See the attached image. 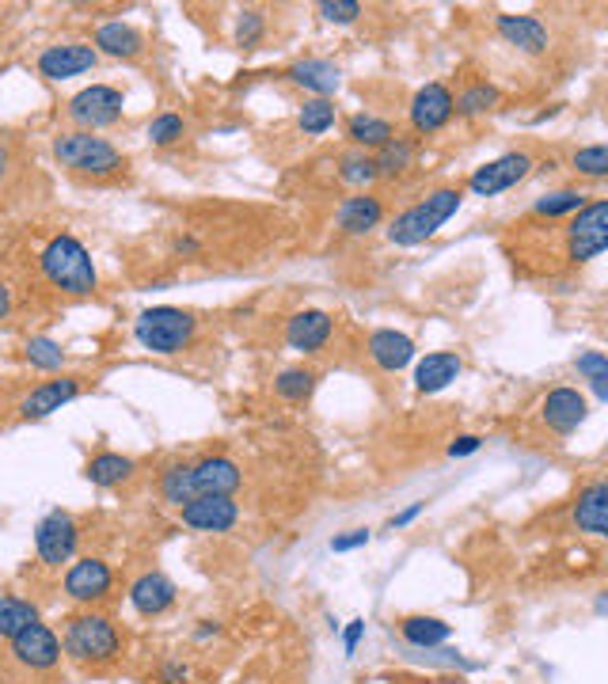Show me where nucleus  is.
Listing matches in <instances>:
<instances>
[{
	"label": "nucleus",
	"mask_w": 608,
	"mask_h": 684,
	"mask_svg": "<svg viewBox=\"0 0 608 684\" xmlns=\"http://www.w3.org/2000/svg\"><path fill=\"white\" fill-rule=\"evenodd\" d=\"M589 388L597 392V399H605V403H608V373H605V377H597V380H589Z\"/></svg>",
	"instance_id": "3c124183"
},
{
	"label": "nucleus",
	"mask_w": 608,
	"mask_h": 684,
	"mask_svg": "<svg viewBox=\"0 0 608 684\" xmlns=\"http://www.w3.org/2000/svg\"><path fill=\"white\" fill-rule=\"evenodd\" d=\"M84 392V377H54L42 380L38 388H31L27 396L19 399V415L23 418H46L61 411L69 399H76Z\"/></svg>",
	"instance_id": "2eb2a0df"
},
{
	"label": "nucleus",
	"mask_w": 608,
	"mask_h": 684,
	"mask_svg": "<svg viewBox=\"0 0 608 684\" xmlns=\"http://www.w3.org/2000/svg\"><path fill=\"white\" fill-rule=\"evenodd\" d=\"M183 133H187V122H183V114H175V111H164V114H156L149 122V141L152 145H175V141H183Z\"/></svg>",
	"instance_id": "ea45409f"
},
{
	"label": "nucleus",
	"mask_w": 608,
	"mask_h": 684,
	"mask_svg": "<svg viewBox=\"0 0 608 684\" xmlns=\"http://www.w3.org/2000/svg\"><path fill=\"white\" fill-rule=\"evenodd\" d=\"M198 251V240L194 236H183V240H175V255H194Z\"/></svg>",
	"instance_id": "8fccbe9b"
},
{
	"label": "nucleus",
	"mask_w": 608,
	"mask_h": 684,
	"mask_svg": "<svg viewBox=\"0 0 608 684\" xmlns=\"http://www.w3.org/2000/svg\"><path fill=\"white\" fill-rule=\"evenodd\" d=\"M460 369H464V361H460L456 350H434L415 365V388L422 396H434V392L449 388L460 377Z\"/></svg>",
	"instance_id": "4be33fe9"
},
{
	"label": "nucleus",
	"mask_w": 608,
	"mask_h": 684,
	"mask_svg": "<svg viewBox=\"0 0 608 684\" xmlns=\"http://www.w3.org/2000/svg\"><path fill=\"white\" fill-rule=\"evenodd\" d=\"M122 107H126V99L118 88L111 84H92V88H84V92H76L69 99V118H73L80 130H107L114 126L118 118H122Z\"/></svg>",
	"instance_id": "0eeeda50"
},
{
	"label": "nucleus",
	"mask_w": 608,
	"mask_h": 684,
	"mask_svg": "<svg viewBox=\"0 0 608 684\" xmlns=\"http://www.w3.org/2000/svg\"><path fill=\"white\" fill-rule=\"evenodd\" d=\"M369 358L377 361L384 373H399L415 361V342L407 339L403 331H392V327H380L369 335Z\"/></svg>",
	"instance_id": "b1692460"
},
{
	"label": "nucleus",
	"mask_w": 608,
	"mask_h": 684,
	"mask_svg": "<svg viewBox=\"0 0 608 684\" xmlns=\"http://www.w3.org/2000/svg\"><path fill=\"white\" fill-rule=\"evenodd\" d=\"M190 483H194V498H202V494L232 498L240 491L244 475H240V464L228 456H202L198 464H190Z\"/></svg>",
	"instance_id": "f8f14e48"
},
{
	"label": "nucleus",
	"mask_w": 608,
	"mask_h": 684,
	"mask_svg": "<svg viewBox=\"0 0 608 684\" xmlns=\"http://www.w3.org/2000/svg\"><path fill=\"white\" fill-rule=\"evenodd\" d=\"M361 635H365V620H350V627L342 631V650H346V658H350V654L358 650Z\"/></svg>",
	"instance_id": "49530a36"
},
{
	"label": "nucleus",
	"mask_w": 608,
	"mask_h": 684,
	"mask_svg": "<svg viewBox=\"0 0 608 684\" xmlns=\"http://www.w3.org/2000/svg\"><path fill=\"white\" fill-rule=\"evenodd\" d=\"M399 635L411 646H441L453 635V627L445 624V620H434V616H407L399 624Z\"/></svg>",
	"instance_id": "7c9ffc66"
},
{
	"label": "nucleus",
	"mask_w": 608,
	"mask_h": 684,
	"mask_svg": "<svg viewBox=\"0 0 608 684\" xmlns=\"http://www.w3.org/2000/svg\"><path fill=\"white\" fill-rule=\"evenodd\" d=\"M589 415V403L578 388H551L540 403V422L555 434H574Z\"/></svg>",
	"instance_id": "4468645a"
},
{
	"label": "nucleus",
	"mask_w": 608,
	"mask_h": 684,
	"mask_svg": "<svg viewBox=\"0 0 608 684\" xmlns=\"http://www.w3.org/2000/svg\"><path fill=\"white\" fill-rule=\"evenodd\" d=\"M0 407H4V399H0Z\"/></svg>",
	"instance_id": "4d7b16f0"
},
{
	"label": "nucleus",
	"mask_w": 608,
	"mask_h": 684,
	"mask_svg": "<svg viewBox=\"0 0 608 684\" xmlns=\"http://www.w3.org/2000/svg\"><path fill=\"white\" fill-rule=\"evenodd\" d=\"M38 266H42L46 282L61 289V293H69V297H88L99 285V274H95L88 247L80 244L76 236H69V232H61V236H54L50 244L42 247Z\"/></svg>",
	"instance_id": "f257e3e1"
},
{
	"label": "nucleus",
	"mask_w": 608,
	"mask_h": 684,
	"mask_svg": "<svg viewBox=\"0 0 608 684\" xmlns=\"http://www.w3.org/2000/svg\"><path fill=\"white\" fill-rule=\"evenodd\" d=\"M31 624H38V605L4 593V597H0V635H4V639H16L19 631H27Z\"/></svg>",
	"instance_id": "c756f323"
},
{
	"label": "nucleus",
	"mask_w": 608,
	"mask_h": 684,
	"mask_svg": "<svg viewBox=\"0 0 608 684\" xmlns=\"http://www.w3.org/2000/svg\"><path fill=\"white\" fill-rule=\"evenodd\" d=\"M377 156V175H388V179H399L403 171L415 164L418 156V141L415 137H403V133H396L388 145L380 152H373Z\"/></svg>",
	"instance_id": "cd10ccee"
},
{
	"label": "nucleus",
	"mask_w": 608,
	"mask_h": 684,
	"mask_svg": "<svg viewBox=\"0 0 608 684\" xmlns=\"http://www.w3.org/2000/svg\"><path fill=\"white\" fill-rule=\"evenodd\" d=\"M479 445H483V437H475V434H460L453 441V445H449V456H472V453H479Z\"/></svg>",
	"instance_id": "a18cd8bd"
},
{
	"label": "nucleus",
	"mask_w": 608,
	"mask_h": 684,
	"mask_svg": "<svg viewBox=\"0 0 608 684\" xmlns=\"http://www.w3.org/2000/svg\"><path fill=\"white\" fill-rule=\"evenodd\" d=\"M95 46L103 50V54L111 57H141V50H145V35L137 31V27H130V23H122V19H114V23H103L99 31H95Z\"/></svg>",
	"instance_id": "bb28decb"
},
{
	"label": "nucleus",
	"mask_w": 608,
	"mask_h": 684,
	"mask_svg": "<svg viewBox=\"0 0 608 684\" xmlns=\"http://www.w3.org/2000/svg\"><path fill=\"white\" fill-rule=\"evenodd\" d=\"M194 327L198 320L183 312V308H171V304H160V308H145L137 323H133V335L137 342L152 350V354H179L190 339H194Z\"/></svg>",
	"instance_id": "20e7f679"
},
{
	"label": "nucleus",
	"mask_w": 608,
	"mask_h": 684,
	"mask_svg": "<svg viewBox=\"0 0 608 684\" xmlns=\"http://www.w3.org/2000/svg\"><path fill=\"white\" fill-rule=\"evenodd\" d=\"M65 654H73L76 662H107L118 654V631L107 616H95V612H84V616H73L65 624Z\"/></svg>",
	"instance_id": "423d86ee"
},
{
	"label": "nucleus",
	"mask_w": 608,
	"mask_h": 684,
	"mask_svg": "<svg viewBox=\"0 0 608 684\" xmlns=\"http://www.w3.org/2000/svg\"><path fill=\"white\" fill-rule=\"evenodd\" d=\"M160 498L175 506V510H183L190 498H194V483H190V464H168L164 472H160Z\"/></svg>",
	"instance_id": "2f4dec72"
},
{
	"label": "nucleus",
	"mask_w": 608,
	"mask_h": 684,
	"mask_svg": "<svg viewBox=\"0 0 608 684\" xmlns=\"http://www.w3.org/2000/svg\"><path fill=\"white\" fill-rule=\"evenodd\" d=\"M331 331H335V320L320 312V308H304L293 320L285 323V342L301 354H320L323 346L331 342Z\"/></svg>",
	"instance_id": "6ab92c4d"
},
{
	"label": "nucleus",
	"mask_w": 608,
	"mask_h": 684,
	"mask_svg": "<svg viewBox=\"0 0 608 684\" xmlns=\"http://www.w3.org/2000/svg\"><path fill=\"white\" fill-rule=\"evenodd\" d=\"M449 684H464V681H449Z\"/></svg>",
	"instance_id": "6e6d98bb"
},
{
	"label": "nucleus",
	"mask_w": 608,
	"mask_h": 684,
	"mask_svg": "<svg viewBox=\"0 0 608 684\" xmlns=\"http://www.w3.org/2000/svg\"><path fill=\"white\" fill-rule=\"evenodd\" d=\"M297 126L304 137H320L335 126V103L331 99H304L301 114H297Z\"/></svg>",
	"instance_id": "72a5a7b5"
},
{
	"label": "nucleus",
	"mask_w": 608,
	"mask_h": 684,
	"mask_svg": "<svg viewBox=\"0 0 608 684\" xmlns=\"http://www.w3.org/2000/svg\"><path fill=\"white\" fill-rule=\"evenodd\" d=\"M8 308H12V293H8V285L0 282V320L8 316Z\"/></svg>",
	"instance_id": "603ef678"
},
{
	"label": "nucleus",
	"mask_w": 608,
	"mask_h": 684,
	"mask_svg": "<svg viewBox=\"0 0 608 684\" xmlns=\"http://www.w3.org/2000/svg\"><path fill=\"white\" fill-rule=\"evenodd\" d=\"M422 510H426V502H415V506H407L403 513H396V517H392V529H407V525H411V521H415Z\"/></svg>",
	"instance_id": "de8ad7c7"
},
{
	"label": "nucleus",
	"mask_w": 608,
	"mask_h": 684,
	"mask_svg": "<svg viewBox=\"0 0 608 684\" xmlns=\"http://www.w3.org/2000/svg\"><path fill=\"white\" fill-rule=\"evenodd\" d=\"M130 605L141 612V616H160L175 605V582L160 570H149L141 574L137 582L130 586Z\"/></svg>",
	"instance_id": "5701e85b"
},
{
	"label": "nucleus",
	"mask_w": 608,
	"mask_h": 684,
	"mask_svg": "<svg viewBox=\"0 0 608 684\" xmlns=\"http://www.w3.org/2000/svg\"><path fill=\"white\" fill-rule=\"evenodd\" d=\"M111 582V567L103 559H95V555H84V559H76L73 567L65 570V593L73 601H84V605L88 601H103L111 593Z\"/></svg>",
	"instance_id": "dca6fc26"
},
{
	"label": "nucleus",
	"mask_w": 608,
	"mask_h": 684,
	"mask_svg": "<svg viewBox=\"0 0 608 684\" xmlns=\"http://www.w3.org/2000/svg\"><path fill=\"white\" fill-rule=\"evenodd\" d=\"M491 107H498V88H491V84H472V88H464L456 95V114L460 118H479Z\"/></svg>",
	"instance_id": "e433bc0d"
},
{
	"label": "nucleus",
	"mask_w": 608,
	"mask_h": 684,
	"mask_svg": "<svg viewBox=\"0 0 608 684\" xmlns=\"http://www.w3.org/2000/svg\"><path fill=\"white\" fill-rule=\"evenodd\" d=\"M160 677H164V684H183V681H187V665L168 662V665H164V673H160Z\"/></svg>",
	"instance_id": "09e8293b"
},
{
	"label": "nucleus",
	"mask_w": 608,
	"mask_h": 684,
	"mask_svg": "<svg viewBox=\"0 0 608 684\" xmlns=\"http://www.w3.org/2000/svg\"><path fill=\"white\" fill-rule=\"evenodd\" d=\"M460 202H464L460 187L430 190L426 198H418L415 206H407L403 213H399V217H392V221H388V240H392L396 247L426 244L437 228L445 225L456 209H460Z\"/></svg>",
	"instance_id": "f03ea898"
},
{
	"label": "nucleus",
	"mask_w": 608,
	"mask_h": 684,
	"mask_svg": "<svg viewBox=\"0 0 608 684\" xmlns=\"http://www.w3.org/2000/svg\"><path fill=\"white\" fill-rule=\"evenodd\" d=\"M183 525L198 532H228L236 529L240 521V506L232 498H221V494H202V498H190L187 506L179 510Z\"/></svg>",
	"instance_id": "9b49d317"
},
{
	"label": "nucleus",
	"mask_w": 608,
	"mask_h": 684,
	"mask_svg": "<svg viewBox=\"0 0 608 684\" xmlns=\"http://www.w3.org/2000/svg\"><path fill=\"white\" fill-rule=\"evenodd\" d=\"M335 221H339L346 236H365V232H373L384 221V202H380L377 194H369V190H358V194L342 198Z\"/></svg>",
	"instance_id": "aec40b11"
},
{
	"label": "nucleus",
	"mask_w": 608,
	"mask_h": 684,
	"mask_svg": "<svg viewBox=\"0 0 608 684\" xmlns=\"http://www.w3.org/2000/svg\"><path fill=\"white\" fill-rule=\"evenodd\" d=\"M346 137H350V145H354V149L380 152L392 137H396V126H392L388 118H380V114L358 111V114H350V118H346Z\"/></svg>",
	"instance_id": "a878e982"
},
{
	"label": "nucleus",
	"mask_w": 608,
	"mask_h": 684,
	"mask_svg": "<svg viewBox=\"0 0 608 684\" xmlns=\"http://www.w3.org/2000/svg\"><path fill=\"white\" fill-rule=\"evenodd\" d=\"M494 27H498V35L506 38L510 46L525 50V54H544L551 42L548 27H544L536 16H498L494 19Z\"/></svg>",
	"instance_id": "393cba45"
},
{
	"label": "nucleus",
	"mask_w": 608,
	"mask_h": 684,
	"mask_svg": "<svg viewBox=\"0 0 608 684\" xmlns=\"http://www.w3.org/2000/svg\"><path fill=\"white\" fill-rule=\"evenodd\" d=\"M221 627L213 624V620H202V627H198V639H209V635H217Z\"/></svg>",
	"instance_id": "864d4df0"
},
{
	"label": "nucleus",
	"mask_w": 608,
	"mask_h": 684,
	"mask_svg": "<svg viewBox=\"0 0 608 684\" xmlns=\"http://www.w3.org/2000/svg\"><path fill=\"white\" fill-rule=\"evenodd\" d=\"M316 12H320V19H327V23H339V27H346V23H358V19L365 16V8H361L358 0H320V4H316Z\"/></svg>",
	"instance_id": "a19ab883"
},
{
	"label": "nucleus",
	"mask_w": 608,
	"mask_h": 684,
	"mask_svg": "<svg viewBox=\"0 0 608 684\" xmlns=\"http://www.w3.org/2000/svg\"><path fill=\"white\" fill-rule=\"evenodd\" d=\"M84 475H88L92 487H118V483H126L133 475V460L122 453H99L88 460Z\"/></svg>",
	"instance_id": "c85d7f7f"
},
{
	"label": "nucleus",
	"mask_w": 608,
	"mask_h": 684,
	"mask_svg": "<svg viewBox=\"0 0 608 684\" xmlns=\"http://www.w3.org/2000/svg\"><path fill=\"white\" fill-rule=\"evenodd\" d=\"M54 156L61 168L76 171V175H92V179H107L126 168V156L114 149L107 137H95L88 130L57 133Z\"/></svg>",
	"instance_id": "7ed1b4c3"
},
{
	"label": "nucleus",
	"mask_w": 608,
	"mask_h": 684,
	"mask_svg": "<svg viewBox=\"0 0 608 684\" xmlns=\"http://www.w3.org/2000/svg\"><path fill=\"white\" fill-rule=\"evenodd\" d=\"M99 65V50L84 46V42H65V46H46L38 54V73L46 80H69Z\"/></svg>",
	"instance_id": "ddd939ff"
},
{
	"label": "nucleus",
	"mask_w": 608,
	"mask_h": 684,
	"mask_svg": "<svg viewBox=\"0 0 608 684\" xmlns=\"http://www.w3.org/2000/svg\"><path fill=\"white\" fill-rule=\"evenodd\" d=\"M532 171V156L529 152H502V156H494L487 160L483 168L472 171V179H468V187L472 194L479 198H494V194H502V190H513L521 179H529Z\"/></svg>",
	"instance_id": "6e6552de"
},
{
	"label": "nucleus",
	"mask_w": 608,
	"mask_h": 684,
	"mask_svg": "<svg viewBox=\"0 0 608 684\" xmlns=\"http://www.w3.org/2000/svg\"><path fill=\"white\" fill-rule=\"evenodd\" d=\"M586 206V194L582 190H555V194H548V198H540L536 206H532V213L536 217H567V213H578V209Z\"/></svg>",
	"instance_id": "4c0bfd02"
},
{
	"label": "nucleus",
	"mask_w": 608,
	"mask_h": 684,
	"mask_svg": "<svg viewBox=\"0 0 608 684\" xmlns=\"http://www.w3.org/2000/svg\"><path fill=\"white\" fill-rule=\"evenodd\" d=\"M23 358L31 361L35 369H61L65 365V350H61V342L46 339V335H35V339H27V346H23Z\"/></svg>",
	"instance_id": "58836bf2"
},
{
	"label": "nucleus",
	"mask_w": 608,
	"mask_h": 684,
	"mask_svg": "<svg viewBox=\"0 0 608 684\" xmlns=\"http://www.w3.org/2000/svg\"><path fill=\"white\" fill-rule=\"evenodd\" d=\"M407 114H411V130L422 133V137H430V133L449 126V118L456 114V99L441 80H434V84L418 88L415 99H411V111Z\"/></svg>",
	"instance_id": "9d476101"
},
{
	"label": "nucleus",
	"mask_w": 608,
	"mask_h": 684,
	"mask_svg": "<svg viewBox=\"0 0 608 684\" xmlns=\"http://www.w3.org/2000/svg\"><path fill=\"white\" fill-rule=\"evenodd\" d=\"M285 76L293 80V84H301L304 92H312V99H327V95L339 92L342 84V73L339 65H331V61H323V57H304V61H293Z\"/></svg>",
	"instance_id": "412c9836"
},
{
	"label": "nucleus",
	"mask_w": 608,
	"mask_h": 684,
	"mask_svg": "<svg viewBox=\"0 0 608 684\" xmlns=\"http://www.w3.org/2000/svg\"><path fill=\"white\" fill-rule=\"evenodd\" d=\"M570 171L582 179H608V145H586L570 152Z\"/></svg>",
	"instance_id": "c9c22d12"
},
{
	"label": "nucleus",
	"mask_w": 608,
	"mask_h": 684,
	"mask_svg": "<svg viewBox=\"0 0 608 684\" xmlns=\"http://www.w3.org/2000/svg\"><path fill=\"white\" fill-rule=\"evenodd\" d=\"M339 179L350 187H369L377 179V156L365 149H350L339 156Z\"/></svg>",
	"instance_id": "473e14b6"
},
{
	"label": "nucleus",
	"mask_w": 608,
	"mask_h": 684,
	"mask_svg": "<svg viewBox=\"0 0 608 684\" xmlns=\"http://www.w3.org/2000/svg\"><path fill=\"white\" fill-rule=\"evenodd\" d=\"M4 171H8V149L0 145V179H4Z\"/></svg>",
	"instance_id": "5fc2aeb1"
},
{
	"label": "nucleus",
	"mask_w": 608,
	"mask_h": 684,
	"mask_svg": "<svg viewBox=\"0 0 608 684\" xmlns=\"http://www.w3.org/2000/svg\"><path fill=\"white\" fill-rule=\"evenodd\" d=\"M563 240H567V259L574 266L589 263L601 251H608V198H597V202L578 209L567 221Z\"/></svg>",
	"instance_id": "39448f33"
},
{
	"label": "nucleus",
	"mask_w": 608,
	"mask_h": 684,
	"mask_svg": "<svg viewBox=\"0 0 608 684\" xmlns=\"http://www.w3.org/2000/svg\"><path fill=\"white\" fill-rule=\"evenodd\" d=\"M369 544V529H354V532H346V536H335L331 540V551H354V548H365Z\"/></svg>",
	"instance_id": "c03bdc74"
},
{
	"label": "nucleus",
	"mask_w": 608,
	"mask_h": 684,
	"mask_svg": "<svg viewBox=\"0 0 608 684\" xmlns=\"http://www.w3.org/2000/svg\"><path fill=\"white\" fill-rule=\"evenodd\" d=\"M76 540H80L76 521L65 510L46 513V517L35 525V548H38V559H42L46 567H61V563H69V559H73V551H76Z\"/></svg>",
	"instance_id": "1a4fd4ad"
},
{
	"label": "nucleus",
	"mask_w": 608,
	"mask_h": 684,
	"mask_svg": "<svg viewBox=\"0 0 608 684\" xmlns=\"http://www.w3.org/2000/svg\"><path fill=\"white\" fill-rule=\"evenodd\" d=\"M12 654L27 669H54L57 658H61V639L46 624H31L12 639Z\"/></svg>",
	"instance_id": "f3484780"
},
{
	"label": "nucleus",
	"mask_w": 608,
	"mask_h": 684,
	"mask_svg": "<svg viewBox=\"0 0 608 684\" xmlns=\"http://www.w3.org/2000/svg\"><path fill=\"white\" fill-rule=\"evenodd\" d=\"M274 392L289 403H304V399L316 392V373L312 369H282L274 380Z\"/></svg>",
	"instance_id": "f704fd0d"
},
{
	"label": "nucleus",
	"mask_w": 608,
	"mask_h": 684,
	"mask_svg": "<svg viewBox=\"0 0 608 684\" xmlns=\"http://www.w3.org/2000/svg\"><path fill=\"white\" fill-rule=\"evenodd\" d=\"M574 529L586 532V536H605L608 540V479L586 483L578 498H574V510H570Z\"/></svg>",
	"instance_id": "a211bd4d"
},
{
	"label": "nucleus",
	"mask_w": 608,
	"mask_h": 684,
	"mask_svg": "<svg viewBox=\"0 0 608 684\" xmlns=\"http://www.w3.org/2000/svg\"><path fill=\"white\" fill-rule=\"evenodd\" d=\"M574 369H578V373H582L586 380L605 377V373H608V354H601V350H586V354H578Z\"/></svg>",
	"instance_id": "37998d69"
},
{
	"label": "nucleus",
	"mask_w": 608,
	"mask_h": 684,
	"mask_svg": "<svg viewBox=\"0 0 608 684\" xmlns=\"http://www.w3.org/2000/svg\"><path fill=\"white\" fill-rule=\"evenodd\" d=\"M259 38H263V12L247 8V12H240V19H236V46L251 50Z\"/></svg>",
	"instance_id": "79ce46f5"
}]
</instances>
